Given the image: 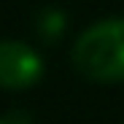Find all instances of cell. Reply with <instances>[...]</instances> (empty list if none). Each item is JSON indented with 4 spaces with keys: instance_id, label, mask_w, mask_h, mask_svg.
<instances>
[{
    "instance_id": "277c9868",
    "label": "cell",
    "mask_w": 124,
    "mask_h": 124,
    "mask_svg": "<svg viewBox=\"0 0 124 124\" xmlns=\"http://www.w3.org/2000/svg\"><path fill=\"white\" fill-rule=\"evenodd\" d=\"M0 124H11V121H0Z\"/></svg>"
},
{
    "instance_id": "7a4b0ae2",
    "label": "cell",
    "mask_w": 124,
    "mask_h": 124,
    "mask_svg": "<svg viewBox=\"0 0 124 124\" xmlns=\"http://www.w3.org/2000/svg\"><path fill=\"white\" fill-rule=\"evenodd\" d=\"M43 73L40 57L19 40L0 43V86L6 89H24L32 86Z\"/></svg>"
},
{
    "instance_id": "6da1fadb",
    "label": "cell",
    "mask_w": 124,
    "mask_h": 124,
    "mask_svg": "<svg viewBox=\"0 0 124 124\" xmlns=\"http://www.w3.org/2000/svg\"><path fill=\"white\" fill-rule=\"evenodd\" d=\"M78 70L97 81H121L124 78V19L92 24L81 32L73 49Z\"/></svg>"
},
{
    "instance_id": "3957f363",
    "label": "cell",
    "mask_w": 124,
    "mask_h": 124,
    "mask_svg": "<svg viewBox=\"0 0 124 124\" xmlns=\"http://www.w3.org/2000/svg\"><path fill=\"white\" fill-rule=\"evenodd\" d=\"M40 30H43L46 38L59 35V30H62V16H59L57 11H46V14H43V22H40Z\"/></svg>"
}]
</instances>
